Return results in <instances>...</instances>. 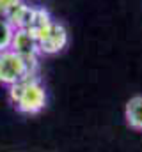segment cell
<instances>
[{"instance_id": "1", "label": "cell", "mask_w": 142, "mask_h": 152, "mask_svg": "<svg viewBox=\"0 0 142 152\" xmlns=\"http://www.w3.org/2000/svg\"><path fill=\"white\" fill-rule=\"evenodd\" d=\"M7 99L16 112L23 115H37L46 108L48 94L37 76H29L7 87Z\"/></svg>"}, {"instance_id": "2", "label": "cell", "mask_w": 142, "mask_h": 152, "mask_svg": "<svg viewBox=\"0 0 142 152\" xmlns=\"http://www.w3.org/2000/svg\"><path fill=\"white\" fill-rule=\"evenodd\" d=\"M37 67L13 50L0 51V85L11 87L29 76H37Z\"/></svg>"}, {"instance_id": "3", "label": "cell", "mask_w": 142, "mask_h": 152, "mask_svg": "<svg viewBox=\"0 0 142 152\" xmlns=\"http://www.w3.org/2000/svg\"><path fill=\"white\" fill-rule=\"evenodd\" d=\"M37 42H39V51L41 55H57L68 46V30L62 23L53 20L48 27H44L39 34H36Z\"/></svg>"}, {"instance_id": "4", "label": "cell", "mask_w": 142, "mask_h": 152, "mask_svg": "<svg viewBox=\"0 0 142 152\" xmlns=\"http://www.w3.org/2000/svg\"><path fill=\"white\" fill-rule=\"evenodd\" d=\"M11 50L16 51L18 55H21L25 60H29L30 64L39 66V42L34 32H30L29 28H16Z\"/></svg>"}, {"instance_id": "5", "label": "cell", "mask_w": 142, "mask_h": 152, "mask_svg": "<svg viewBox=\"0 0 142 152\" xmlns=\"http://www.w3.org/2000/svg\"><path fill=\"white\" fill-rule=\"evenodd\" d=\"M34 9H36L34 5H29L21 0L5 18L11 21V25L14 28H29V25L32 21V16H34Z\"/></svg>"}, {"instance_id": "6", "label": "cell", "mask_w": 142, "mask_h": 152, "mask_svg": "<svg viewBox=\"0 0 142 152\" xmlns=\"http://www.w3.org/2000/svg\"><path fill=\"white\" fill-rule=\"evenodd\" d=\"M124 118L132 129L142 133V96H133L128 99L124 106Z\"/></svg>"}, {"instance_id": "7", "label": "cell", "mask_w": 142, "mask_h": 152, "mask_svg": "<svg viewBox=\"0 0 142 152\" xmlns=\"http://www.w3.org/2000/svg\"><path fill=\"white\" fill-rule=\"evenodd\" d=\"M52 21H53V16L50 14V11H48L46 7H36L32 21H30V25H29V30L34 32V34H39V32H41L44 27H48Z\"/></svg>"}, {"instance_id": "8", "label": "cell", "mask_w": 142, "mask_h": 152, "mask_svg": "<svg viewBox=\"0 0 142 152\" xmlns=\"http://www.w3.org/2000/svg\"><path fill=\"white\" fill-rule=\"evenodd\" d=\"M14 32H16V28L11 25V21H9L7 18L0 16V51L11 50Z\"/></svg>"}, {"instance_id": "9", "label": "cell", "mask_w": 142, "mask_h": 152, "mask_svg": "<svg viewBox=\"0 0 142 152\" xmlns=\"http://www.w3.org/2000/svg\"><path fill=\"white\" fill-rule=\"evenodd\" d=\"M20 2H21V0H0V16L5 18Z\"/></svg>"}]
</instances>
